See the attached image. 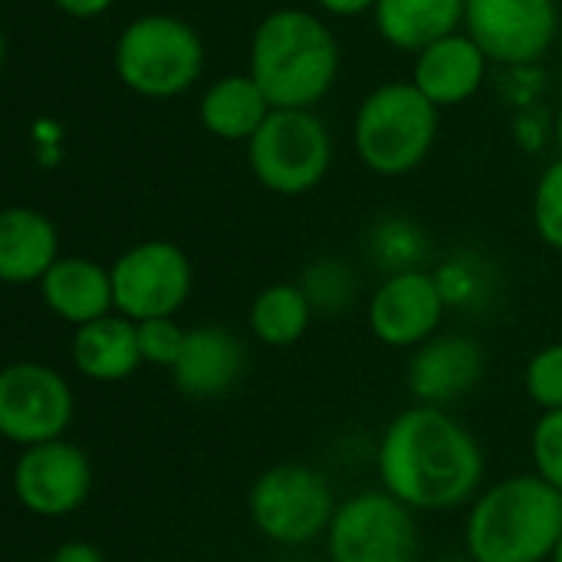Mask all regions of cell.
Here are the masks:
<instances>
[{"label": "cell", "instance_id": "7402d4cb", "mask_svg": "<svg viewBox=\"0 0 562 562\" xmlns=\"http://www.w3.org/2000/svg\"><path fill=\"white\" fill-rule=\"evenodd\" d=\"M313 303L300 283H270L250 303V333L273 349L293 346L313 323Z\"/></svg>", "mask_w": 562, "mask_h": 562}, {"label": "cell", "instance_id": "f1b7e54d", "mask_svg": "<svg viewBox=\"0 0 562 562\" xmlns=\"http://www.w3.org/2000/svg\"><path fill=\"white\" fill-rule=\"evenodd\" d=\"M530 451H533L537 474L562 494V408L560 412H543V418L533 428Z\"/></svg>", "mask_w": 562, "mask_h": 562}, {"label": "cell", "instance_id": "d6986e66", "mask_svg": "<svg viewBox=\"0 0 562 562\" xmlns=\"http://www.w3.org/2000/svg\"><path fill=\"white\" fill-rule=\"evenodd\" d=\"M270 112L273 105L250 72L217 76L198 102V122L211 138L244 142V145L257 135V128L267 122Z\"/></svg>", "mask_w": 562, "mask_h": 562}, {"label": "cell", "instance_id": "277c9868", "mask_svg": "<svg viewBox=\"0 0 562 562\" xmlns=\"http://www.w3.org/2000/svg\"><path fill=\"white\" fill-rule=\"evenodd\" d=\"M438 125L441 109L412 79L382 82L356 109L352 151L372 175L402 178L428 161Z\"/></svg>", "mask_w": 562, "mask_h": 562}, {"label": "cell", "instance_id": "9c48e42d", "mask_svg": "<svg viewBox=\"0 0 562 562\" xmlns=\"http://www.w3.org/2000/svg\"><path fill=\"white\" fill-rule=\"evenodd\" d=\"M194 286V270L188 254L175 240H142L122 250L112 263L115 313L132 323L175 316Z\"/></svg>", "mask_w": 562, "mask_h": 562}, {"label": "cell", "instance_id": "44dd1931", "mask_svg": "<svg viewBox=\"0 0 562 562\" xmlns=\"http://www.w3.org/2000/svg\"><path fill=\"white\" fill-rule=\"evenodd\" d=\"M468 0H379L372 10L379 36L402 53H422L441 36L464 30Z\"/></svg>", "mask_w": 562, "mask_h": 562}, {"label": "cell", "instance_id": "1f68e13d", "mask_svg": "<svg viewBox=\"0 0 562 562\" xmlns=\"http://www.w3.org/2000/svg\"><path fill=\"white\" fill-rule=\"evenodd\" d=\"M316 7L329 16H362L379 7V0H316Z\"/></svg>", "mask_w": 562, "mask_h": 562}, {"label": "cell", "instance_id": "cb8c5ba5", "mask_svg": "<svg viewBox=\"0 0 562 562\" xmlns=\"http://www.w3.org/2000/svg\"><path fill=\"white\" fill-rule=\"evenodd\" d=\"M300 286L306 290L316 313H342L356 303V273L349 263L333 257L310 263Z\"/></svg>", "mask_w": 562, "mask_h": 562}, {"label": "cell", "instance_id": "5bb4252c", "mask_svg": "<svg viewBox=\"0 0 562 562\" xmlns=\"http://www.w3.org/2000/svg\"><path fill=\"white\" fill-rule=\"evenodd\" d=\"M484 379V352L471 336H431L408 362V389L418 405L448 408Z\"/></svg>", "mask_w": 562, "mask_h": 562}, {"label": "cell", "instance_id": "f546056e", "mask_svg": "<svg viewBox=\"0 0 562 562\" xmlns=\"http://www.w3.org/2000/svg\"><path fill=\"white\" fill-rule=\"evenodd\" d=\"M53 7L72 20H95L115 7V0H53Z\"/></svg>", "mask_w": 562, "mask_h": 562}, {"label": "cell", "instance_id": "d4e9b609", "mask_svg": "<svg viewBox=\"0 0 562 562\" xmlns=\"http://www.w3.org/2000/svg\"><path fill=\"white\" fill-rule=\"evenodd\" d=\"M533 227H537V237L550 250L562 254V155L553 158L537 178V188H533Z\"/></svg>", "mask_w": 562, "mask_h": 562}, {"label": "cell", "instance_id": "4316f807", "mask_svg": "<svg viewBox=\"0 0 562 562\" xmlns=\"http://www.w3.org/2000/svg\"><path fill=\"white\" fill-rule=\"evenodd\" d=\"M138 326V352H142V362L145 366H161V369H175L181 349H184V336L188 329H181L175 323V316L168 319H145V323H135Z\"/></svg>", "mask_w": 562, "mask_h": 562}, {"label": "cell", "instance_id": "6da1fadb", "mask_svg": "<svg viewBox=\"0 0 562 562\" xmlns=\"http://www.w3.org/2000/svg\"><path fill=\"white\" fill-rule=\"evenodd\" d=\"M379 481L412 510H454L481 491L484 451L448 408L415 405L379 441Z\"/></svg>", "mask_w": 562, "mask_h": 562}, {"label": "cell", "instance_id": "30bf717a", "mask_svg": "<svg viewBox=\"0 0 562 562\" xmlns=\"http://www.w3.org/2000/svg\"><path fill=\"white\" fill-rule=\"evenodd\" d=\"M76 398L63 372L43 362H10L0 372V435L33 448L59 441L72 425Z\"/></svg>", "mask_w": 562, "mask_h": 562}, {"label": "cell", "instance_id": "4fadbf2b", "mask_svg": "<svg viewBox=\"0 0 562 562\" xmlns=\"http://www.w3.org/2000/svg\"><path fill=\"white\" fill-rule=\"evenodd\" d=\"M445 310L448 300L435 273L422 267L389 273L369 300V329L382 346L418 349L438 336Z\"/></svg>", "mask_w": 562, "mask_h": 562}, {"label": "cell", "instance_id": "2e32d148", "mask_svg": "<svg viewBox=\"0 0 562 562\" xmlns=\"http://www.w3.org/2000/svg\"><path fill=\"white\" fill-rule=\"evenodd\" d=\"M247 366L244 342L224 326H194L184 336V349L171 369V382L188 398L227 395Z\"/></svg>", "mask_w": 562, "mask_h": 562}, {"label": "cell", "instance_id": "484cf974", "mask_svg": "<svg viewBox=\"0 0 562 562\" xmlns=\"http://www.w3.org/2000/svg\"><path fill=\"white\" fill-rule=\"evenodd\" d=\"M527 395L543 408V412H560L562 408V342L543 346L533 352L524 372Z\"/></svg>", "mask_w": 562, "mask_h": 562}, {"label": "cell", "instance_id": "e575fe53", "mask_svg": "<svg viewBox=\"0 0 562 562\" xmlns=\"http://www.w3.org/2000/svg\"><path fill=\"white\" fill-rule=\"evenodd\" d=\"M148 562H161V560H148Z\"/></svg>", "mask_w": 562, "mask_h": 562}, {"label": "cell", "instance_id": "603a6c76", "mask_svg": "<svg viewBox=\"0 0 562 562\" xmlns=\"http://www.w3.org/2000/svg\"><path fill=\"white\" fill-rule=\"evenodd\" d=\"M369 254L385 273L418 270L422 257L428 254L425 231L408 217H382L369 234Z\"/></svg>", "mask_w": 562, "mask_h": 562}, {"label": "cell", "instance_id": "9a60e30c", "mask_svg": "<svg viewBox=\"0 0 562 562\" xmlns=\"http://www.w3.org/2000/svg\"><path fill=\"white\" fill-rule=\"evenodd\" d=\"M487 69H491L487 53L464 30H458L451 36L435 40L422 53H415L412 82L438 109H454L484 89Z\"/></svg>", "mask_w": 562, "mask_h": 562}, {"label": "cell", "instance_id": "83f0119b", "mask_svg": "<svg viewBox=\"0 0 562 562\" xmlns=\"http://www.w3.org/2000/svg\"><path fill=\"white\" fill-rule=\"evenodd\" d=\"M435 277L441 283L448 306H474L487 293V277L474 257H458V260L445 263Z\"/></svg>", "mask_w": 562, "mask_h": 562}, {"label": "cell", "instance_id": "d6a6232c", "mask_svg": "<svg viewBox=\"0 0 562 562\" xmlns=\"http://www.w3.org/2000/svg\"><path fill=\"white\" fill-rule=\"evenodd\" d=\"M553 142H557V148H560L562 155V102L560 109H557V115H553Z\"/></svg>", "mask_w": 562, "mask_h": 562}, {"label": "cell", "instance_id": "7a4b0ae2", "mask_svg": "<svg viewBox=\"0 0 562 562\" xmlns=\"http://www.w3.org/2000/svg\"><path fill=\"white\" fill-rule=\"evenodd\" d=\"M339 69V40L319 13L280 7L254 26L247 72L273 109H316L336 86Z\"/></svg>", "mask_w": 562, "mask_h": 562}, {"label": "cell", "instance_id": "ac0fdd59", "mask_svg": "<svg viewBox=\"0 0 562 562\" xmlns=\"http://www.w3.org/2000/svg\"><path fill=\"white\" fill-rule=\"evenodd\" d=\"M59 260L56 221L36 207L13 204L0 214V280L10 286L40 283Z\"/></svg>", "mask_w": 562, "mask_h": 562}, {"label": "cell", "instance_id": "8992f818", "mask_svg": "<svg viewBox=\"0 0 562 562\" xmlns=\"http://www.w3.org/2000/svg\"><path fill=\"white\" fill-rule=\"evenodd\" d=\"M247 165L260 188L300 198L333 168V132L316 109H273L247 142Z\"/></svg>", "mask_w": 562, "mask_h": 562}, {"label": "cell", "instance_id": "4dcf8cb0", "mask_svg": "<svg viewBox=\"0 0 562 562\" xmlns=\"http://www.w3.org/2000/svg\"><path fill=\"white\" fill-rule=\"evenodd\" d=\"M49 562H105L102 550L86 543V540H69L63 547H56V553L49 557Z\"/></svg>", "mask_w": 562, "mask_h": 562}, {"label": "cell", "instance_id": "52a82bcc", "mask_svg": "<svg viewBox=\"0 0 562 562\" xmlns=\"http://www.w3.org/2000/svg\"><path fill=\"white\" fill-rule=\"evenodd\" d=\"M336 507L329 481L306 464H277L263 471L247 497L257 533L280 547H306L319 533H329Z\"/></svg>", "mask_w": 562, "mask_h": 562}, {"label": "cell", "instance_id": "8fae6325", "mask_svg": "<svg viewBox=\"0 0 562 562\" xmlns=\"http://www.w3.org/2000/svg\"><path fill=\"white\" fill-rule=\"evenodd\" d=\"M464 33L501 66L540 63L560 36L557 0H468Z\"/></svg>", "mask_w": 562, "mask_h": 562}, {"label": "cell", "instance_id": "836d02e7", "mask_svg": "<svg viewBox=\"0 0 562 562\" xmlns=\"http://www.w3.org/2000/svg\"><path fill=\"white\" fill-rule=\"evenodd\" d=\"M553 562H562V537L560 543H557V550H553Z\"/></svg>", "mask_w": 562, "mask_h": 562}, {"label": "cell", "instance_id": "7c38bea8", "mask_svg": "<svg viewBox=\"0 0 562 562\" xmlns=\"http://www.w3.org/2000/svg\"><path fill=\"white\" fill-rule=\"evenodd\" d=\"M13 497L33 517H69L92 491V464L86 451L66 438L23 448L13 464Z\"/></svg>", "mask_w": 562, "mask_h": 562}, {"label": "cell", "instance_id": "5b68a950", "mask_svg": "<svg viewBox=\"0 0 562 562\" xmlns=\"http://www.w3.org/2000/svg\"><path fill=\"white\" fill-rule=\"evenodd\" d=\"M207 49L201 33L175 13H142L125 23L112 46L119 82L142 99H178L204 72Z\"/></svg>", "mask_w": 562, "mask_h": 562}, {"label": "cell", "instance_id": "3957f363", "mask_svg": "<svg viewBox=\"0 0 562 562\" xmlns=\"http://www.w3.org/2000/svg\"><path fill=\"white\" fill-rule=\"evenodd\" d=\"M562 537V494L540 474H520L484 491L464 527L474 562H547Z\"/></svg>", "mask_w": 562, "mask_h": 562}, {"label": "cell", "instance_id": "e0dca14e", "mask_svg": "<svg viewBox=\"0 0 562 562\" xmlns=\"http://www.w3.org/2000/svg\"><path fill=\"white\" fill-rule=\"evenodd\" d=\"M36 286L43 306L76 329L115 310L112 267H102L92 257H59Z\"/></svg>", "mask_w": 562, "mask_h": 562}, {"label": "cell", "instance_id": "ffe728a7", "mask_svg": "<svg viewBox=\"0 0 562 562\" xmlns=\"http://www.w3.org/2000/svg\"><path fill=\"white\" fill-rule=\"evenodd\" d=\"M72 366L89 382H122L142 366L138 326L122 313H109L72 333Z\"/></svg>", "mask_w": 562, "mask_h": 562}, {"label": "cell", "instance_id": "ba28073f", "mask_svg": "<svg viewBox=\"0 0 562 562\" xmlns=\"http://www.w3.org/2000/svg\"><path fill=\"white\" fill-rule=\"evenodd\" d=\"M326 543L333 562H415L422 553L415 510L389 491H362L342 501Z\"/></svg>", "mask_w": 562, "mask_h": 562}]
</instances>
